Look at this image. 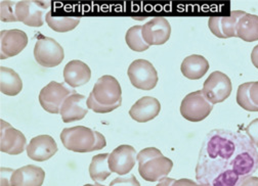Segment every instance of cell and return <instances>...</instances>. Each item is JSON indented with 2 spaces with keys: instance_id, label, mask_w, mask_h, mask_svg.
<instances>
[{
  "instance_id": "1",
  "label": "cell",
  "mask_w": 258,
  "mask_h": 186,
  "mask_svg": "<svg viewBox=\"0 0 258 186\" xmlns=\"http://www.w3.org/2000/svg\"><path fill=\"white\" fill-rule=\"evenodd\" d=\"M257 168L258 152L247 135L216 129L202 144L196 178L200 184L240 186Z\"/></svg>"
},
{
  "instance_id": "2",
  "label": "cell",
  "mask_w": 258,
  "mask_h": 186,
  "mask_svg": "<svg viewBox=\"0 0 258 186\" xmlns=\"http://www.w3.org/2000/svg\"><path fill=\"white\" fill-rule=\"evenodd\" d=\"M122 104V89L118 80L110 75L101 77L87 99V108L98 114H107Z\"/></svg>"
},
{
  "instance_id": "3",
  "label": "cell",
  "mask_w": 258,
  "mask_h": 186,
  "mask_svg": "<svg viewBox=\"0 0 258 186\" xmlns=\"http://www.w3.org/2000/svg\"><path fill=\"white\" fill-rule=\"evenodd\" d=\"M62 145L74 152H91L100 150L107 145L105 136L84 126L64 128L60 133Z\"/></svg>"
},
{
  "instance_id": "4",
  "label": "cell",
  "mask_w": 258,
  "mask_h": 186,
  "mask_svg": "<svg viewBox=\"0 0 258 186\" xmlns=\"http://www.w3.org/2000/svg\"><path fill=\"white\" fill-rule=\"evenodd\" d=\"M139 173L143 179L156 182L167 177L173 167V162L163 156L156 147H147L138 153Z\"/></svg>"
},
{
  "instance_id": "5",
  "label": "cell",
  "mask_w": 258,
  "mask_h": 186,
  "mask_svg": "<svg viewBox=\"0 0 258 186\" xmlns=\"http://www.w3.org/2000/svg\"><path fill=\"white\" fill-rule=\"evenodd\" d=\"M49 2L37 0H23L17 2L16 18L29 27H41L45 22L46 15L49 13Z\"/></svg>"
},
{
  "instance_id": "6",
  "label": "cell",
  "mask_w": 258,
  "mask_h": 186,
  "mask_svg": "<svg viewBox=\"0 0 258 186\" xmlns=\"http://www.w3.org/2000/svg\"><path fill=\"white\" fill-rule=\"evenodd\" d=\"M74 93H76L74 88H69L63 83L51 81L41 89L39 103L46 112L58 114L63 102Z\"/></svg>"
},
{
  "instance_id": "7",
  "label": "cell",
  "mask_w": 258,
  "mask_h": 186,
  "mask_svg": "<svg viewBox=\"0 0 258 186\" xmlns=\"http://www.w3.org/2000/svg\"><path fill=\"white\" fill-rule=\"evenodd\" d=\"M213 110V105L203 95L202 90L191 92L181 102L180 114L190 122H200L206 119Z\"/></svg>"
},
{
  "instance_id": "8",
  "label": "cell",
  "mask_w": 258,
  "mask_h": 186,
  "mask_svg": "<svg viewBox=\"0 0 258 186\" xmlns=\"http://www.w3.org/2000/svg\"><path fill=\"white\" fill-rule=\"evenodd\" d=\"M34 57L40 66L53 68L63 60L64 52L54 39L40 35L35 43Z\"/></svg>"
},
{
  "instance_id": "9",
  "label": "cell",
  "mask_w": 258,
  "mask_h": 186,
  "mask_svg": "<svg viewBox=\"0 0 258 186\" xmlns=\"http://www.w3.org/2000/svg\"><path fill=\"white\" fill-rule=\"evenodd\" d=\"M232 82L222 72L211 73L203 85V95L212 105L219 104L227 100L232 93Z\"/></svg>"
},
{
  "instance_id": "10",
  "label": "cell",
  "mask_w": 258,
  "mask_h": 186,
  "mask_svg": "<svg viewBox=\"0 0 258 186\" xmlns=\"http://www.w3.org/2000/svg\"><path fill=\"white\" fill-rule=\"evenodd\" d=\"M127 75L132 84L142 90H151L156 87L158 73L154 66L146 59H137L131 64Z\"/></svg>"
},
{
  "instance_id": "11",
  "label": "cell",
  "mask_w": 258,
  "mask_h": 186,
  "mask_svg": "<svg viewBox=\"0 0 258 186\" xmlns=\"http://www.w3.org/2000/svg\"><path fill=\"white\" fill-rule=\"evenodd\" d=\"M137 160L138 154L136 148L132 145L122 144L110 153L109 166L112 173L124 176L134 169Z\"/></svg>"
},
{
  "instance_id": "12",
  "label": "cell",
  "mask_w": 258,
  "mask_h": 186,
  "mask_svg": "<svg viewBox=\"0 0 258 186\" xmlns=\"http://www.w3.org/2000/svg\"><path fill=\"white\" fill-rule=\"evenodd\" d=\"M28 44V36L22 30H3L0 32V58L18 55Z\"/></svg>"
},
{
  "instance_id": "13",
  "label": "cell",
  "mask_w": 258,
  "mask_h": 186,
  "mask_svg": "<svg viewBox=\"0 0 258 186\" xmlns=\"http://www.w3.org/2000/svg\"><path fill=\"white\" fill-rule=\"evenodd\" d=\"M0 125V150L15 156L22 153L27 143L25 135L3 119Z\"/></svg>"
},
{
  "instance_id": "14",
  "label": "cell",
  "mask_w": 258,
  "mask_h": 186,
  "mask_svg": "<svg viewBox=\"0 0 258 186\" xmlns=\"http://www.w3.org/2000/svg\"><path fill=\"white\" fill-rule=\"evenodd\" d=\"M143 37L151 45H161L168 41L171 35V26L164 18H154L143 26Z\"/></svg>"
},
{
  "instance_id": "15",
  "label": "cell",
  "mask_w": 258,
  "mask_h": 186,
  "mask_svg": "<svg viewBox=\"0 0 258 186\" xmlns=\"http://www.w3.org/2000/svg\"><path fill=\"white\" fill-rule=\"evenodd\" d=\"M247 13L242 11L232 12L229 17H212L208 21L211 32L218 38L237 37V25Z\"/></svg>"
},
{
  "instance_id": "16",
  "label": "cell",
  "mask_w": 258,
  "mask_h": 186,
  "mask_svg": "<svg viewBox=\"0 0 258 186\" xmlns=\"http://www.w3.org/2000/svg\"><path fill=\"white\" fill-rule=\"evenodd\" d=\"M57 151V144L49 135H39L32 138L27 145L28 157L36 162H45Z\"/></svg>"
},
{
  "instance_id": "17",
  "label": "cell",
  "mask_w": 258,
  "mask_h": 186,
  "mask_svg": "<svg viewBox=\"0 0 258 186\" xmlns=\"http://www.w3.org/2000/svg\"><path fill=\"white\" fill-rule=\"evenodd\" d=\"M87 113V99L77 92L66 99L59 111L63 123L82 120Z\"/></svg>"
},
{
  "instance_id": "18",
  "label": "cell",
  "mask_w": 258,
  "mask_h": 186,
  "mask_svg": "<svg viewBox=\"0 0 258 186\" xmlns=\"http://www.w3.org/2000/svg\"><path fill=\"white\" fill-rule=\"evenodd\" d=\"M45 172L42 168L35 165H27L14 170L10 186H42Z\"/></svg>"
},
{
  "instance_id": "19",
  "label": "cell",
  "mask_w": 258,
  "mask_h": 186,
  "mask_svg": "<svg viewBox=\"0 0 258 186\" xmlns=\"http://www.w3.org/2000/svg\"><path fill=\"white\" fill-rule=\"evenodd\" d=\"M160 111L161 105L157 99L152 97H144L129 110V115L139 123H146L156 118Z\"/></svg>"
},
{
  "instance_id": "20",
  "label": "cell",
  "mask_w": 258,
  "mask_h": 186,
  "mask_svg": "<svg viewBox=\"0 0 258 186\" xmlns=\"http://www.w3.org/2000/svg\"><path fill=\"white\" fill-rule=\"evenodd\" d=\"M91 78L89 67L81 60H71L63 69V79L70 87L77 88L86 84Z\"/></svg>"
},
{
  "instance_id": "21",
  "label": "cell",
  "mask_w": 258,
  "mask_h": 186,
  "mask_svg": "<svg viewBox=\"0 0 258 186\" xmlns=\"http://www.w3.org/2000/svg\"><path fill=\"white\" fill-rule=\"evenodd\" d=\"M182 75L189 80L201 79L209 70L208 60L199 54L185 57L180 67Z\"/></svg>"
},
{
  "instance_id": "22",
  "label": "cell",
  "mask_w": 258,
  "mask_h": 186,
  "mask_svg": "<svg viewBox=\"0 0 258 186\" xmlns=\"http://www.w3.org/2000/svg\"><path fill=\"white\" fill-rule=\"evenodd\" d=\"M23 82L19 74L13 69L0 68V90L8 97H15L22 91Z\"/></svg>"
},
{
  "instance_id": "23",
  "label": "cell",
  "mask_w": 258,
  "mask_h": 186,
  "mask_svg": "<svg viewBox=\"0 0 258 186\" xmlns=\"http://www.w3.org/2000/svg\"><path fill=\"white\" fill-rule=\"evenodd\" d=\"M237 37L246 41L258 40V16L246 14L240 19L237 25Z\"/></svg>"
},
{
  "instance_id": "24",
  "label": "cell",
  "mask_w": 258,
  "mask_h": 186,
  "mask_svg": "<svg viewBox=\"0 0 258 186\" xmlns=\"http://www.w3.org/2000/svg\"><path fill=\"white\" fill-rule=\"evenodd\" d=\"M109 156L110 153H101L96 154L91 160L89 166V175L90 178L95 182L105 181L112 173L109 166Z\"/></svg>"
},
{
  "instance_id": "25",
  "label": "cell",
  "mask_w": 258,
  "mask_h": 186,
  "mask_svg": "<svg viewBox=\"0 0 258 186\" xmlns=\"http://www.w3.org/2000/svg\"><path fill=\"white\" fill-rule=\"evenodd\" d=\"M45 21L53 31L59 33L69 32V31L74 30L80 23V19L78 18L56 17V16H52L50 12L46 15Z\"/></svg>"
},
{
  "instance_id": "26",
  "label": "cell",
  "mask_w": 258,
  "mask_h": 186,
  "mask_svg": "<svg viewBox=\"0 0 258 186\" xmlns=\"http://www.w3.org/2000/svg\"><path fill=\"white\" fill-rule=\"evenodd\" d=\"M142 30L143 26H134L128 29L125 35V41L128 47L138 52H143L150 47L143 37Z\"/></svg>"
},
{
  "instance_id": "27",
  "label": "cell",
  "mask_w": 258,
  "mask_h": 186,
  "mask_svg": "<svg viewBox=\"0 0 258 186\" xmlns=\"http://www.w3.org/2000/svg\"><path fill=\"white\" fill-rule=\"evenodd\" d=\"M252 82L241 84L237 92V103L238 105L248 112H258V108L252 103L250 98V87Z\"/></svg>"
},
{
  "instance_id": "28",
  "label": "cell",
  "mask_w": 258,
  "mask_h": 186,
  "mask_svg": "<svg viewBox=\"0 0 258 186\" xmlns=\"http://www.w3.org/2000/svg\"><path fill=\"white\" fill-rule=\"evenodd\" d=\"M16 5L17 2L3 0L2 4H0V19H2V22H18L16 18Z\"/></svg>"
},
{
  "instance_id": "29",
  "label": "cell",
  "mask_w": 258,
  "mask_h": 186,
  "mask_svg": "<svg viewBox=\"0 0 258 186\" xmlns=\"http://www.w3.org/2000/svg\"><path fill=\"white\" fill-rule=\"evenodd\" d=\"M109 186H141V184L134 174H129L115 178L110 182Z\"/></svg>"
},
{
  "instance_id": "30",
  "label": "cell",
  "mask_w": 258,
  "mask_h": 186,
  "mask_svg": "<svg viewBox=\"0 0 258 186\" xmlns=\"http://www.w3.org/2000/svg\"><path fill=\"white\" fill-rule=\"evenodd\" d=\"M246 135L251 140V142L258 147V119L252 121L245 129Z\"/></svg>"
},
{
  "instance_id": "31",
  "label": "cell",
  "mask_w": 258,
  "mask_h": 186,
  "mask_svg": "<svg viewBox=\"0 0 258 186\" xmlns=\"http://www.w3.org/2000/svg\"><path fill=\"white\" fill-rule=\"evenodd\" d=\"M14 170L10 168H2L0 169V174H2V179H0V186H10L11 176Z\"/></svg>"
},
{
  "instance_id": "32",
  "label": "cell",
  "mask_w": 258,
  "mask_h": 186,
  "mask_svg": "<svg viewBox=\"0 0 258 186\" xmlns=\"http://www.w3.org/2000/svg\"><path fill=\"white\" fill-rule=\"evenodd\" d=\"M250 98L252 103L258 108V82H252L250 87Z\"/></svg>"
},
{
  "instance_id": "33",
  "label": "cell",
  "mask_w": 258,
  "mask_h": 186,
  "mask_svg": "<svg viewBox=\"0 0 258 186\" xmlns=\"http://www.w3.org/2000/svg\"><path fill=\"white\" fill-rule=\"evenodd\" d=\"M171 186H203V185L200 184V183L194 182L190 179L182 178V179H179V180H175Z\"/></svg>"
},
{
  "instance_id": "34",
  "label": "cell",
  "mask_w": 258,
  "mask_h": 186,
  "mask_svg": "<svg viewBox=\"0 0 258 186\" xmlns=\"http://www.w3.org/2000/svg\"><path fill=\"white\" fill-rule=\"evenodd\" d=\"M240 186H258V177L250 176L246 180H244Z\"/></svg>"
},
{
  "instance_id": "35",
  "label": "cell",
  "mask_w": 258,
  "mask_h": 186,
  "mask_svg": "<svg viewBox=\"0 0 258 186\" xmlns=\"http://www.w3.org/2000/svg\"><path fill=\"white\" fill-rule=\"evenodd\" d=\"M251 60H252V64L258 69V45H256L252 50Z\"/></svg>"
},
{
  "instance_id": "36",
  "label": "cell",
  "mask_w": 258,
  "mask_h": 186,
  "mask_svg": "<svg viewBox=\"0 0 258 186\" xmlns=\"http://www.w3.org/2000/svg\"><path fill=\"white\" fill-rule=\"evenodd\" d=\"M174 181H175V179H173V178L165 177V178H163L162 180L159 181V183L157 184V186H171Z\"/></svg>"
},
{
  "instance_id": "37",
  "label": "cell",
  "mask_w": 258,
  "mask_h": 186,
  "mask_svg": "<svg viewBox=\"0 0 258 186\" xmlns=\"http://www.w3.org/2000/svg\"><path fill=\"white\" fill-rule=\"evenodd\" d=\"M84 186H105V185H102L100 183H95V184H85Z\"/></svg>"
},
{
  "instance_id": "38",
  "label": "cell",
  "mask_w": 258,
  "mask_h": 186,
  "mask_svg": "<svg viewBox=\"0 0 258 186\" xmlns=\"http://www.w3.org/2000/svg\"><path fill=\"white\" fill-rule=\"evenodd\" d=\"M203 186H212V185H210V184H202Z\"/></svg>"
}]
</instances>
